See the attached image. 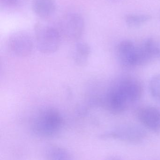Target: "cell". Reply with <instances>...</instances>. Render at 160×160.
<instances>
[{
	"label": "cell",
	"mask_w": 160,
	"mask_h": 160,
	"mask_svg": "<svg viewBox=\"0 0 160 160\" xmlns=\"http://www.w3.org/2000/svg\"><path fill=\"white\" fill-rule=\"evenodd\" d=\"M64 118L59 110L52 107L43 108L34 118L32 129L36 135L42 137L54 136L62 129Z\"/></svg>",
	"instance_id": "1"
},
{
	"label": "cell",
	"mask_w": 160,
	"mask_h": 160,
	"mask_svg": "<svg viewBox=\"0 0 160 160\" xmlns=\"http://www.w3.org/2000/svg\"><path fill=\"white\" fill-rule=\"evenodd\" d=\"M35 35L38 49L44 54L57 51L62 37L58 28L38 22L35 25Z\"/></svg>",
	"instance_id": "2"
},
{
	"label": "cell",
	"mask_w": 160,
	"mask_h": 160,
	"mask_svg": "<svg viewBox=\"0 0 160 160\" xmlns=\"http://www.w3.org/2000/svg\"><path fill=\"white\" fill-rule=\"evenodd\" d=\"M147 132L143 127L135 124L119 125L111 130L101 135L104 139H113L132 144H138L143 142Z\"/></svg>",
	"instance_id": "3"
},
{
	"label": "cell",
	"mask_w": 160,
	"mask_h": 160,
	"mask_svg": "<svg viewBox=\"0 0 160 160\" xmlns=\"http://www.w3.org/2000/svg\"><path fill=\"white\" fill-rule=\"evenodd\" d=\"M83 18L75 12L65 14L60 19L58 29L62 38L72 42L78 41L82 35L84 30Z\"/></svg>",
	"instance_id": "4"
},
{
	"label": "cell",
	"mask_w": 160,
	"mask_h": 160,
	"mask_svg": "<svg viewBox=\"0 0 160 160\" xmlns=\"http://www.w3.org/2000/svg\"><path fill=\"white\" fill-rule=\"evenodd\" d=\"M111 86L129 106L140 99L143 91L141 82L132 77L120 78Z\"/></svg>",
	"instance_id": "5"
},
{
	"label": "cell",
	"mask_w": 160,
	"mask_h": 160,
	"mask_svg": "<svg viewBox=\"0 0 160 160\" xmlns=\"http://www.w3.org/2000/svg\"><path fill=\"white\" fill-rule=\"evenodd\" d=\"M8 49L9 52L18 57H25L32 53L34 42L31 36L23 31H18L12 33L8 38Z\"/></svg>",
	"instance_id": "6"
},
{
	"label": "cell",
	"mask_w": 160,
	"mask_h": 160,
	"mask_svg": "<svg viewBox=\"0 0 160 160\" xmlns=\"http://www.w3.org/2000/svg\"><path fill=\"white\" fill-rule=\"evenodd\" d=\"M116 55L119 64L123 68L132 69L139 66L138 47L131 40H124L118 43Z\"/></svg>",
	"instance_id": "7"
},
{
	"label": "cell",
	"mask_w": 160,
	"mask_h": 160,
	"mask_svg": "<svg viewBox=\"0 0 160 160\" xmlns=\"http://www.w3.org/2000/svg\"><path fill=\"white\" fill-rule=\"evenodd\" d=\"M137 117L141 124L155 133H160V111L153 106H144L138 109Z\"/></svg>",
	"instance_id": "8"
},
{
	"label": "cell",
	"mask_w": 160,
	"mask_h": 160,
	"mask_svg": "<svg viewBox=\"0 0 160 160\" xmlns=\"http://www.w3.org/2000/svg\"><path fill=\"white\" fill-rule=\"evenodd\" d=\"M139 66L149 63L155 59H160V42L152 38L146 39L138 47Z\"/></svg>",
	"instance_id": "9"
},
{
	"label": "cell",
	"mask_w": 160,
	"mask_h": 160,
	"mask_svg": "<svg viewBox=\"0 0 160 160\" xmlns=\"http://www.w3.org/2000/svg\"><path fill=\"white\" fill-rule=\"evenodd\" d=\"M32 8L38 17L47 19L55 13L56 6L54 0H33Z\"/></svg>",
	"instance_id": "10"
},
{
	"label": "cell",
	"mask_w": 160,
	"mask_h": 160,
	"mask_svg": "<svg viewBox=\"0 0 160 160\" xmlns=\"http://www.w3.org/2000/svg\"><path fill=\"white\" fill-rule=\"evenodd\" d=\"M91 52V48L87 43L81 41L76 42L72 54L75 63L79 66L85 65L88 62Z\"/></svg>",
	"instance_id": "11"
},
{
	"label": "cell",
	"mask_w": 160,
	"mask_h": 160,
	"mask_svg": "<svg viewBox=\"0 0 160 160\" xmlns=\"http://www.w3.org/2000/svg\"><path fill=\"white\" fill-rule=\"evenodd\" d=\"M44 155L46 160H73L67 150L56 145H49L46 147Z\"/></svg>",
	"instance_id": "12"
},
{
	"label": "cell",
	"mask_w": 160,
	"mask_h": 160,
	"mask_svg": "<svg viewBox=\"0 0 160 160\" xmlns=\"http://www.w3.org/2000/svg\"><path fill=\"white\" fill-rule=\"evenodd\" d=\"M151 19V16L146 14L129 15L126 17V22L130 27H137L142 25Z\"/></svg>",
	"instance_id": "13"
},
{
	"label": "cell",
	"mask_w": 160,
	"mask_h": 160,
	"mask_svg": "<svg viewBox=\"0 0 160 160\" xmlns=\"http://www.w3.org/2000/svg\"><path fill=\"white\" fill-rule=\"evenodd\" d=\"M149 89L153 98L160 102V74L154 75L150 79Z\"/></svg>",
	"instance_id": "14"
},
{
	"label": "cell",
	"mask_w": 160,
	"mask_h": 160,
	"mask_svg": "<svg viewBox=\"0 0 160 160\" xmlns=\"http://www.w3.org/2000/svg\"><path fill=\"white\" fill-rule=\"evenodd\" d=\"M22 2L23 0H0L1 7L8 9L19 7Z\"/></svg>",
	"instance_id": "15"
},
{
	"label": "cell",
	"mask_w": 160,
	"mask_h": 160,
	"mask_svg": "<svg viewBox=\"0 0 160 160\" xmlns=\"http://www.w3.org/2000/svg\"><path fill=\"white\" fill-rule=\"evenodd\" d=\"M106 160H123V159L118 156H113L108 158Z\"/></svg>",
	"instance_id": "16"
}]
</instances>
